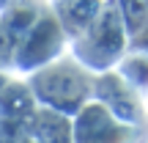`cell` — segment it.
I'll return each mask as SVG.
<instances>
[{"label":"cell","mask_w":148,"mask_h":143,"mask_svg":"<svg viewBox=\"0 0 148 143\" xmlns=\"http://www.w3.org/2000/svg\"><path fill=\"white\" fill-rule=\"evenodd\" d=\"M74 53L88 66H110L123 53V11L118 3H107L96 11L90 25L74 41Z\"/></svg>","instance_id":"6da1fadb"},{"label":"cell","mask_w":148,"mask_h":143,"mask_svg":"<svg viewBox=\"0 0 148 143\" xmlns=\"http://www.w3.org/2000/svg\"><path fill=\"white\" fill-rule=\"evenodd\" d=\"M63 44V28H60L58 17L52 8H44L38 14V19L33 22V28L25 33L14 53L19 55V64L25 66H38L47 58H52Z\"/></svg>","instance_id":"7a4b0ae2"},{"label":"cell","mask_w":148,"mask_h":143,"mask_svg":"<svg viewBox=\"0 0 148 143\" xmlns=\"http://www.w3.org/2000/svg\"><path fill=\"white\" fill-rule=\"evenodd\" d=\"M11 58H14V47L8 44V39H5V33H3V28H0V66H5Z\"/></svg>","instance_id":"3957f363"}]
</instances>
